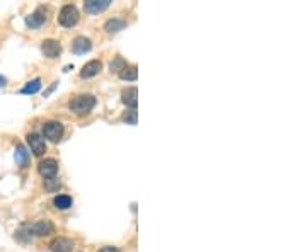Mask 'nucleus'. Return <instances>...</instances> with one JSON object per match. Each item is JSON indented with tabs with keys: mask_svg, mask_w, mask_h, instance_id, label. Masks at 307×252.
<instances>
[{
	"mask_svg": "<svg viewBox=\"0 0 307 252\" xmlns=\"http://www.w3.org/2000/svg\"><path fill=\"white\" fill-rule=\"evenodd\" d=\"M96 106V97L91 94H81L75 96L74 99H70L68 108L72 113H75L77 116H85L92 111V108Z\"/></svg>",
	"mask_w": 307,
	"mask_h": 252,
	"instance_id": "1",
	"label": "nucleus"
},
{
	"mask_svg": "<svg viewBox=\"0 0 307 252\" xmlns=\"http://www.w3.org/2000/svg\"><path fill=\"white\" fill-rule=\"evenodd\" d=\"M24 229H27L29 235H36V237H48L55 232V225L50 220H38L33 225H24Z\"/></svg>",
	"mask_w": 307,
	"mask_h": 252,
	"instance_id": "2",
	"label": "nucleus"
},
{
	"mask_svg": "<svg viewBox=\"0 0 307 252\" xmlns=\"http://www.w3.org/2000/svg\"><path fill=\"white\" fill-rule=\"evenodd\" d=\"M58 22L63 27H72L79 22V10L75 5H63L60 9V14H58Z\"/></svg>",
	"mask_w": 307,
	"mask_h": 252,
	"instance_id": "3",
	"label": "nucleus"
},
{
	"mask_svg": "<svg viewBox=\"0 0 307 252\" xmlns=\"http://www.w3.org/2000/svg\"><path fill=\"white\" fill-rule=\"evenodd\" d=\"M43 135H44V138H46V140L57 143V141H60L61 136H63V125H61L60 121H48V123H44Z\"/></svg>",
	"mask_w": 307,
	"mask_h": 252,
	"instance_id": "4",
	"label": "nucleus"
},
{
	"mask_svg": "<svg viewBox=\"0 0 307 252\" xmlns=\"http://www.w3.org/2000/svg\"><path fill=\"white\" fill-rule=\"evenodd\" d=\"M46 20H48L46 9H44V7H38L33 14H29V16L26 17V26L31 27V29H38V27L43 26Z\"/></svg>",
	"mask_w": 307,
	"mask_h": 252,
	"instance_id": "5",
	"label": "nucleus"
},
{
	"mask_svg": "<svg viewBox=\"0 0 307 252\" xmlns=\"http://www.w3.org/2000/svg\"><path fill=\"white\" fill-rule=\"evenodd\" d=\"M27 143H29V148L31 152H33L36 157H41V155L46 152V141H44V138L41 136V135L38 133H29L26 136Z\"/></svg>",
	"mask_w": 307,
	"mask_h": 252,
	"instance_id": "6",
	"label": "nucleus"
},
{
	"mask_svg": "<svg viewBox=\"0 0 307 252\" xmlns=\"http://www.w3.org/2000/svg\"><path fill=\"white\" fill-rule=\"evenodd\" d=\"M38 172L43 175L44 179H51L57 175L58 172V162L55 158H44L38 164Z\"/></svg>",
	"mask_w": 307,
	"mask_h": 252,
	"instance_id": "7",
	"label": "nucleus"
},
{
	"mask_svg": "<svg viewBox=\"0 0 307 252\" xmlns=\"http://www.w3.org/2000/svg\"><path fill=\"white\" fill-rule=\"evenodd\" d=\"M41 51H43L44 57L57 58V57H60V53H61V44L55 39H44L43 43H41Z\"/></svg>",
	"mask_w": 307,
	"mask_h": 252,
	"instance_id": "8",
	"label": "nucleus"
},
{
	"mask_svg": "<svg viewBox=\"0 0 307 252\" xmlns=\"http://www.w3.org/2000/svg\"><path fill=\"white\" fill-rule=\"evenodd\" d=\"M111 3V0H85L84 9L89 14H99L102 10H106Z\"/></svg>",
	"mask_w": 307,
	"mask_h": 252,
	"instance_id": "9",
	"label": "nucleus"
},
{
	"mask_svg": "<svg viewBox=\"0 0 307 252\" xmlns=\"http://www.w3.org/2000/svg\"><path fill=\"white\" fill-rule=\"evenodd\" d=\"M122 101L128 106L130 109H135L137 104H139V91L137 87H128L122 92Z\"/></svg>",
	"mask_w": 307,
	"mask_h": 252,
	"instance_id": "10",
	"label": "nucleus"
},
{
	"mask_svg": "<svg viewBox=\"0 0 307 252\" xmlns=\"http://www.w3.org/2000/svg\"><path fill=\"white\" fill-rule=\"evenodd\" d=\"M50 249L53 252H70L74 249V242L70 239H65V237H57L55 240H51Z\"/></svg>",
	"mask_w": 307,
	"mask_h": 252,
	"instance_id": "11",
	"label": "nucleus"
},
{
	"mask_svg": "<svg viewBox=\"0 0 307 252\" xmlns=\"http://www.w3.org/2000/svg\"><path fill=\"white\" fill-rule=\"evenodd\" d=\"M102 68V63L99 60H91L89 63L84 65V68L81 70V77L82 78H91V77H96V75L101 72Z\"/></svg>",
	"mask_w": 307,
	"mask_h": 252,
	"instance_id": "12",
	"label": "nucleus"
},
{
	"mask_svg": "<svg viewBox=\"0 0 307 252\" xmlns=\"http://www.w3.org/2000/svg\"><path fill=\"white\" fill-rule=\"evenodd\" d=\"M92 48V43L89 38H84V36H79L74 39V43H72V51L77 55H82V53H87V51H91Z\"/></svg>",
	"mask_w": 307,
	"mask_h": 252,
	"instance_id": "13",
	"label": "nucleus"
},
{
	"mask_svg": "<svg viewBox=\"0 0 307 252\" xmlns=\"http://www.w3.org/2000/svg\"><path fill=\"white\" fill-rule=\"evenodd\" d=\"M14 158H16V164L19 165L20 169H26L27 165H29V152L26 150L24 145H17Z\"/></svg>",
	"mask_w": 307,
	"mask_h": 252,
	"instance_id": "14",
	"label": "nucleus"
},
{
	"mask_svg": "<svg viewBox=\"0 0 307 252\" xmlns=\"http://www.w3.org/2000/svg\"><path fill=\"white\" fill-rule=\"evenodd\" d=\"M125 26H126V22H125L123 19H118V17H113V19L106 20L104 29H106V33L115 34V33H118V31L125 29Z\"/></svg>",
	"mask_w": 307,
	"mask_h": 252,
	"instance_id": "15",
	"label": "nucleus"
},
{
	"mask_svg": "<svg viewBox=\"0 0 307 252\" xmlns=\"http://www.w3.org/2000/svg\"><path fill=\"white\" fill-rule=\"evenodd\" d=\"M118 75L122 80H137V77H139V68H137L135 65H126Z\"/></svg>",
	"mask_w": 307,
	"mask_h": 252,
	"instance_id": "16",
	"label": "nucleus"
},
{
	"mask_svg": "<svg viewBox=\"0 0 307 252\" xmlns=\"http://www.w3.org/2000/svg\"><path fill=\"white\" fill-rule=\"evenodd\" d=\"M53 205L57 206L58 210H68L72 206V198L67 194H58L57 198L53 199Z\"/></svg>",
	"mask_w": 307,
	"mask_h": 252,
	"instance_id": "17",
	"label": "nucleus"
},
{
	"mask_svg": "<svg viewBox=\"0 0 307 252\" xmlns=\"http://www.w3.org/2000/svg\"><path fill=\"white\" fill-rule=\"evenodd\" d=\"M40 89H41V80L40 78H34V80L27 82V84L20 89V94H36Z\"/></svg>",
	"mask_w": 307,
	"mask_h": 252,
	"instance_id": "18",
	"label": "nucleus"
},
{
	"mask_svg": "<svg viewBox=\"0 0 307 252\" xmlns=\"http://www.w3.org/2000/svg\"><path fill=\"white\" fill-rule=\"evenodd\" d=\"M123 121L128 123V125H137V109H128V111H125Z\"/></svg>",
	"mask_w": 307,
	"mask_h": 252,
	"instance_id": "19",
	"label": "nucleus"
},
{
	"mask_svg": "<svg viewBox=\"0 0 307 252\" xmlns=\"http://www.w3.org/2000/svg\"><path fill=\"white\" fill-rule=\"evenodd\" d=\"M44 188H46V191L53 193V191H57V189H60V182H58V179H55V177L44 179Z\"/></svg>",
	"mask_w": 307,
	"mask_h": 252,
	"instance_id": "20",
	"label": "nucleus"
},
{
	"mask_svg": "<svg viewBox=\"0 0 307 252\" xmlns=\"http://www.w3.org/2000/svg\"><path fill=\"white\" fill-rule=\"evenodd\" d=\"M125 67H126V61L123 60L122 57H116V60L111 61V72H118L120 74Z\"/></svg>",
	"mask_w": 307,
	"mask_h": 252,
	"instance_id": "21",
	"label": "nucleus"
},
{
	"mask_svg": "<svg viewBox=\"0 0 307 252\" xmlns=\"http://www.w3.org/2000/svg\"><path fill=\"white\" fill-rule=\"evenodd\" d=\"M98 252H120V249H116V247L108 246V247H102V249H99Z\"/></svg>",
	"mask_w": 307,
	"mask_h": 252,
	"instance_id": "22",
	"label": "nucleus"
},
{
	"mask_svg": "<svg viewBox=\"0 0 307 252\" xmlns=\"http://www.w3.org/2000/svg\"><path fill=\"white\" fill-rule=\"evenodd\" d=\"M5 84H7V80L2 77V75H0V87H3V85H5Z\"/></svg>",
	"mask_w": 307,
	"mask_h": 252,
	"instance_id": "23",
	"label": "nucleus"
}]
</instances>
